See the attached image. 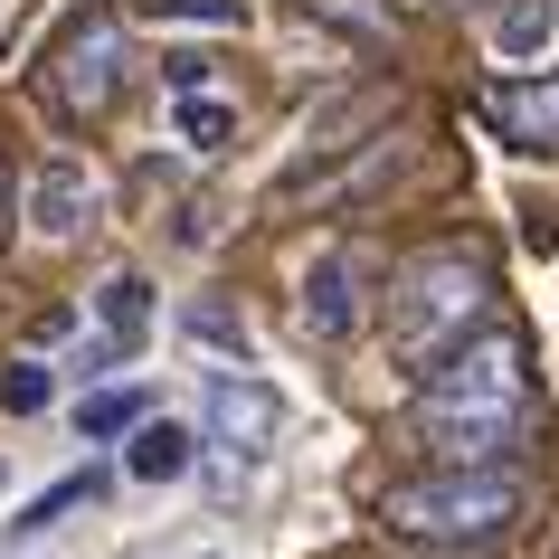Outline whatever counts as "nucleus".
<instances>
[{
  "mask_svg": "<svg viewBox=\"0 0 559 559\" xmlns=\"http://www.w3.org/2000/svg\"><path fill=\"white\" fill-rule=\"evenodd\" d=\"M522 417H531L522 332H474L465 352H445L427 370V399H417L408 437H417V455H437L445 474H465V465H493L502 445L522 437Z\"/></svg>",
  "mask_w": 559,
  "mask_h": 559,
  "instance_id": "f257e3e1",
  "label": "nucleus"
},
{
  "mask_svg": "<svg viewBox=\"0 0 559 559\" xmlns=\"http://www.w3.org/2000/svg\"><path fill=\"white\" fill-rule=\"evenodd\" d=\"M493 313V265L465 257V247H437V257H417L399 275V295H389V342L399 360L417 370H437L445 352H465V332Z\"/></svg>",
  "mask_w": 559,
  "mask_h": 559,
  "instance_id": "f03ea898",
  "label": "nucleus"
},
{
  "mask_svg": "<svg viewBox=\"0 0 559 559\" xmlns=\"http://www.w3.org/2000/svg\"><path fill=\"white\" fill-rule=\"evenodd\" d=\"M380 522L399 540H493L522 522V474L512 465H465V474H408L380 493Z\"/></svg>",
  "mask_w": 559,
  "mask_h": 559,
  "instance_id": "7ed1b4c3",
  "label": "nucleus"
},
{
  "mask_svg": "<svg viewBox=\"0 0 559 559\" xmlns=\"http://www.w3.org/2000/svg\"><path fill=\"white\" fill-rule=\"evenodd\" d=\"M115 95H123V20L95 0V10H76L58 29V48H48V105L67 123H95Z\"/></svg>",
  "mask_w": 559,
  "mask_h": 559,
  "instance_id": "20e7f679",
  "label": "nucleus"
},
{
  "mask_svg": "<svg viewBox=\"0 0 559 559\" xmlns=\"http://www.w3.org/2000/svg\"><path fill=\"white\" fill-rule=\"evenodd\" d=\"M95 209H105L95 171L76 162V152H48V162L29 171V200H20V218H29V237L67 247V237H86V228H95Z\"/></svg>",
  "mask_w": 559,
  "mask_h": 559,
  "instance_id": "39448f33",
  "label": "nucleus"
},
{
  "mask_svg": "<svg viewBox=\"0 0 559 559\" xmlns=\"http://www.w3.org/2000/svg\"><path fill=\"white\" fill-rule=\"evenodd\" d=\"M275 427H285V399H275L265 380H247V370L209 380V445H237V455H257Z\"/></svg>",
  "mask_w": 559,
  "mask_h": 559,
  "instance_id": "423d86ee",
  "label": "nucleus"
},
{
  "mask_svg": "<svg viewBox=\"0 0 559 559\" xmlns=\"http://www.w3.org/2000/svg\"><path fill=\"white\" fill-rule=\"evenodd\" d=\"M360 275H352V257L342 247H323V257L304 265V332L313 342H352L360 332V295H352Z\"/></svg>",
  "mask_w": 559,
  "mask_h": 559,
  "instance_id": "0eeeda50",
  "label": "nucleus"
},
{
  "mask_svg": "<svg viewBox=\"0 0 559 559\" xmlns=\"http://www.w3.org/2000/svg\"><path fill=\"white\" fill-rule=\"evenodd\" d=\"M190 465H200V437H190L180 417H143V427L123 437V474L152 484V493H162V484H190Z\"/></svg>",
  "mask_w": 559,
  "mask_h": 559,
  "instance_id": "6e6552de",
  "label": "nucleus"
},
{
  "mask_svg": "<svg viewBox=\"0 0 559 559\" xmlns=\"http://www.w3.org/2000/svg\"><path fill=\"white\" fill-rule=\"evenodd\" d=\"M493 123H502L522 152H559V67H550V76L502 86V95H493Z\"/></svg>",
  "mask_w": 559,
  "mask_h": 559,
  "instance_id": "1a4fd4ad",
  "label": "nucleus"
},
{
  "mask_svg": "<svg viewBox=\"0 0 559 559\" xmlns=\"http://www.w3.org/2000/svg\"><path fill=\"white\" fill-rule=\"evenodd\" d=\"M143 332H152V285L123 265V275L95 285V342H115V352L133 360V352H143Z\"/></svg>",
  "mask_w": 559,
  "mask_h": 559,
  "instance_id": "9d476101",
  "label": "nucleus"
},
{
  "mask_svg": "<svg viewBox=\"0 0 559 559\" xmlns=\"http://www.w3.org/2000/svg\"><path fill=\"white\" fill-rule=\"evenodd\" d=\"M559 48V0H512L493 20V58L502 67H540Z\"/></svg>",
  "mask_w": 559,
  "mask_h": 559,
  "instance_id": "9b49d317",
  "label": "nucleus"
},
{
  "mask_svg": "<svg viewBox=\"0 0 559 559\" xmlns=\"http://www.w3.org/2000/svg\"><path fill=\"white\" fill-rule=\"evenodd\" d=\"M95 493H105V474H95V465H86V474H58V484H48V493L29 502V512H20V522H10V540H48V531H58L67 512H86Z\"/></svg>",
  "mask_w": 559,
  "mask_h": 559,
  "instance_id": "f8f14e48",
  "label": "nucleus"
},
{
  "mask_svg": "<svg viewBox=\"0 0 559 559\" xmlns=\"http://www.w3.org/2000/svg\"><path fill=\"white\" fill-rule=\"evenodd\" d=\"M76 427H86V445H115V437H133V427H143V389H86Z\"/></svg>",
  "mask_w": 559,
  "mask_h": 559,
  "instance_id": "ddd939ff",
  "label": "nucleus"
},
{
  "mask_svg": "<svg viewBox=\"0 0 559 559\" xmlns=\"http://www.w3.org/2000/svg\"><path fill=\"white\" fill-rule=\"evenodd\" d=\"M171 133H180V143H190V152H218V143H228V133H237V105H218V95H180Z\"/></svg>",
  "mask_w": 559,
  "mask_h": 559,
  "instance_id": "4468645a",
  "label": "nucleus"
},
{
  "mask_svg": "<svg viewBox=\"0 0 559 559\" xmlns=\"http://www.w3.org/2000/svg\"><path fill=\"white\" fill-rule=\"evenodd\" d=\"M48 399H58V370H48V360H10V370H0V408L10 417H38Z\"/></svg>",
  "mask_w": 559,
  "mask_h": 559,
  "instance_id": "2eb2a0df",
  "label": "nucleus"
},
{
  "mask_svg": "<svg viewBox=\"0 0 559 559\" xmlns=\"http://www.w3.org/2000/svg\"><path fill=\"white\" fill-rule=\"evenodd\" d=\"M323 20H342V29H360V38H389V0H313Z\"/></svg>",
  "mask_w": 559,
  "mask_h": 559,
  "instance_id": "dca6fc26",
  "label": "nucleus"
},
{
  "mask_svg": "<svg viewBox=\"0 0 559 559\" xmlns=\"http://www.w3.org/2000/svg\"><path fill=\"white\" fill-rule=\"evenodd\" d=\"M171 20H200V29H237L247 20V0H162Z\"/></svg>",
  "mask_w": 559,
  "mask_h": 559,
  "instance_id": "f3484780",
  "label": "nucleus"
},
{
  "mask_svg": "<svg viewBox=\"0 0 559 559\" xmlns=\"http://www.w3.org/2000/svg\"><path fill=\"white\" fill-rule=\"evenodd\" d=\"M190 332H200V342H218V352H247V323H228V313H209V304L190 313Z\"/></svg>",
  "mask_w": 559,
  "mask_h": 559,
  "instance_id": "a211bd4d",
  "label": "nucleus"
},
{
  "mask_svg": "<svg viewBox=\"0 0 559 559\" xmlns=\"http://www.w3.org/2000/svg\"><path fill=\"white\" fill-rule=\"evenodd\" d=\"M162 67H171V95H200L209 86V58H200V48H180V58H162Z\"/></svg>",
  "mask_w": 559,
  "mask_h": 559,
  "instance_id": "6ab92c4d",
  "label": "nucleus"
},
{
  "mask_svg": "<svg viewBox=\"0 0 559 559\" xmlns=\"http://www.w3.org/2000/svg\"><path fill=\"white\" fill-rule=\"evenodd\" d=\"M209 559H218V550H209Z\"/></svg>",
  "mask_w": 559,
  "mask_h": 559,
  "instance_id": "aec40b11",
  "label": "nucleus"
}]
</instances>
